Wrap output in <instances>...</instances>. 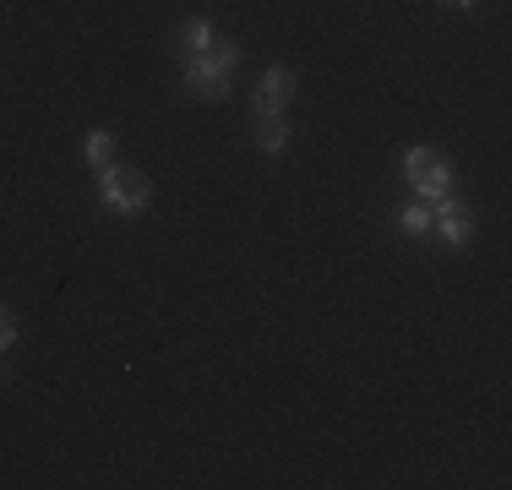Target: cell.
Masks as SVG:
<instances>
[{
	"label": "cell",
	"mask_w": 512,
	"mask_h": 490,
	"mask_svg": "<svg viewBox=\"0 0 512 490\" xmlns=\"http://www.w3.org/2000/svg\"><path fill=\"white\" fill-rule=\"evenodd\" d=\"M235 66H240V44L235 39H218L207 55H186V60H180V82H186L191 98H202V104H224L229 88H235Z\"/></svg>",
	"instance_id": "1"
},
{
	"label": "cell",
	"mask_w": 512,
	"mask_h": 490,
	"mask_svg": "<svg viewBox=\"0 0 512 490\" xmlns=\"http://www.w3.org/2000/svg\"><path fill=\"white\" fill-rule=\"evenodd\" d=\"M93 186H99L104 213H115V218H137V213H148V202H153V180L131 164L93 169Z\"/></svg>",
	"instance_id": "2"
},
{
	"label": "cell",
	"mask_w": 512,
	"mask_h": 490,
	"mask_svg": "<svg viewBox=\"0 0 512 490\" xmlns=\"http://www.w3.org/2000/svg\"><path fill=\"white\" fill-rule=\"evenodd\" d=\"M295 93H300V71L295 66H267L262 82H256V93H251V115L256 120H278L289 104H295Z\"/></svg>",
	"instance_id": "3"
},
{
	"label": "cell",
	"mask_w": 512,
	"mask_h": 490,
	"mask_svg": "<svg viewBox=\"0 0 512 490\" xmlns=\"http://www.w3.org/2000/svg\"><path fill=\"white\" fill-rule=\"evenodd\" d=\"M431 213H436L431 235L442 240V245H453V251H463V245L474 240V229H480V218H474V207L463 202V196H442V202H436Z\"/></svg>",
	"instance_id": "4"
},
{
	"label": "cell",
	"mask_w": 512,
	"mask_h": 490,
	"mask_svg": "<svg viewBox=\"0 0 512 490\" xmlns=\"http://www.w3.org/2000/svg\"><path fill=\"white\" fill-rule=\"evenodd\" d=\"M213 44H218V28H213L207 17H186V22L175 28V49H180V60H186V55H207Z\"/></svg>",
	"instance_id": "5"
},
{
	"label": "cell",
	"mask_w": 512,
	"mask_h": 490,
	"mask_svg": "<svg viewBox=\"0 0 512 490\" xmlns=\"http://www.w3.org/2000/svg\"><path fill=\"white\" fill-rule=\"evenodd\" d=\"M409 191H414V202H425V207H436L442 196H453V164H436L431 175H420V180H409Z\"/></svg>",
	"instance_id": "6"
},
{
	"label": "cell",
	"mask_w": 512,
	"mask_h": 490,
	"mask_svg": "<svg viewBox=\"0 0 512 490\" xmlns=\"http://www.w3.org/2000/svg\"><path fill=\"white\" fill-rule=\"evenodd\" d=\"M115 147H120V137L115 131H88V137H82V164L88 169H104V164H115Z\"/></svg>",
	"instance_id": "7"
},
{
	"label": "cell",
	"mask_w": 512,
	"mask_h": 490,
	"mask_svg": "<svg viewBox=\"0 0 512 490\" xmlns=\"http://www.w3.org/2000/svg\"><path fill=\"white\" fill-rule=\"evenodd\" d=\"M393 218H398V229H404L409 240H425V235H431V224H436V213L425 202H404Z\"/></svg>",
	"instance_id": "8"
},
{
	"label": "cell",
	"mask_w": 512,
	"mask_h": 490,
	"mask_svg": "<svg viewBox=\"0 0 512 490\" xmlns=\"http://www.w3.org/2000/svg\"><path fill=\"white\" fill-rule=\"evenodd\" d=\"M256 147H262L267 158H278L289 147V120L278 115V120H256Z\"/></svg>",
	"instance_id": "9"
},
{
	"label": "cell",
	"mask_w": 512,
	"mask_h": 490,
	"mask_svg": "<svg viewBox=\"0 0 512 490\" xmlns=\"http://www.w3.org/2000/svg\"><path fill=\"white\" fill-rule=\"evenodd\" d=\"M436 164H442V153H436V147H409V153H404V180L431 175Z\"/></svg>",
	"instance_id": "10"
},
{
	"label": "cell",
	"mask_w": 512,
	"mask_h": 490,
	"mask_svg": "<svg viewBox=\"0 0 512 490\" xmlns=\"http://www.w3.org/2000/svg\"><path fill=\"white\" fill-rule=\"evenodd\" d=\"M17 338H22V322H17V311H11L6 300H0V354L17 349Z\"/></svg>",
	"instance_id": "11"
},
{
	"label": "cell",
	"mask_w": 512,
	"mask_h": 490,
	"mask_svg": "<svg viewBox=\"0 0 512 490\" xmlns=\"http://www.w3.org/2000/svg\"><path fill=\"white\" fill-rule=\"evenodd\" d=\"M442 6H453V11H469V6H480V0H442Z\"/></svg>",
	"instance_id": "12"
},
{
	"label": "cell",
	"mask_w": 512,
	"mask_h": 490,
	"mask_svg": "<svg viewBox=\"0 0 512 490\" xmlns=\"http://www.w3.org/2000/svg\"><path fill=\"white\" fill-rule=\"evenodd\" d=\"M0 382H6V354H0Z\"/></svg>",
	"instance_id": "13"
}]
</instances>
